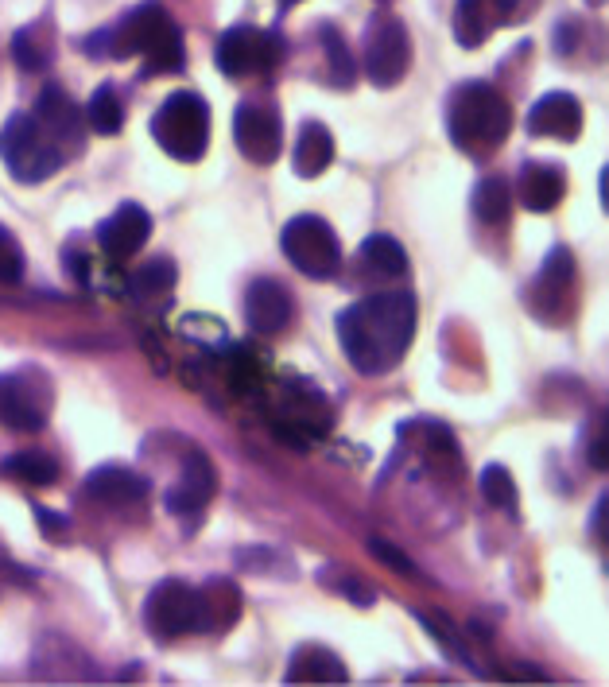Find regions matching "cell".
<instances>
[{"mask_svg": "<svg viewBox=\"0 0 609 687\" xmlns=\"http://www.w3.org/2000/svg\"><path fill=\"white\" fill-rule=\"evenodd\" d=\"M416 319L419 307L412 292L365 295L338 315V346L361 377H381L408 354Z\"/></svg>", "mask_w": 609, "mask_h": 687, "instance_id": "1", "label": "cell"}, {"mask_svg": "<svg viewBox=\"0 0 609 687\" xmlns=\"http://www.w3.org/2000/svg\"><path fill=\"white\" fill-rule=\"evenodd\" d=\"M94 59H144V74H175L187 66V43L160 0L136 4L125 20L82 39Z\"/></svg>", "mask_w": 609, "mask_h": 687, "instance_id": "2", "label": "cell"}, {"mask_svg": "<svg viewBox=\"0 0 609 687\" xmlns=\"http://www.w3.org/2000/svg\"><path fill=\"white\" fill-rule=\"evenodd\" d=\"M513 132V109L505 94L489 82H458L447 98V136L450 144L474 160L493 156Z\"/></svg>", "mask_w": 609, "mask_h": 687, "instance_id": "3", "label": "cell"}, {"mask_svg": "<svg viewBox=\"0 0 609 687\" xmlns=\"http://www.w3.org/2000/svg\"><path fill=\"white\" fill-rule=\"evenodd\" d=\"M152 136L171 160L198 164L206 156V148H210V105L191 90H175L156 109Z\"/></svg>", "mask_w": 609, "mask_h": 687, "instance_id": "4", "label": "cell"}, {"mask_svg": "<svg viewBox=\"0 0 609 687\" xmlns=\"http://www.w3.org/2000/svg\"><path fill=\"white\" fill-rule=\"evenodd\" d=\"M0 160H4V167L12 171V179H20V183H28V187L51 179V175L63 171V164H66L63 148L35 125L32 113L8 117V125L0 132Z\"/></svg>", "mask_w": 609, "mask_h": 687, "instance_id": "5", "label": "cell"}, {"mask_svg": "<svg viewBox=\"0 0 609 687\" xmlns=\"http://www.w3.org/2000/svg\"><path fill=\"white\" fill-rule=\"evenodd\" d=\"M361 70L373 86H396L412 70V35L400 16L377 12L365 28V47H361Z\"/></svg>", "mask_w": 609, "mask_h": 687, "instance_id": "6", "label": "cell"}, {"mask_svg": "<svg viewBox=\"0 0 609 687\" xmlns=\"http://www.w3.org/2000/svg\"><path fill=\"white\" fill-rule=\"evenodd\" d=\"M280 245H284V257H288L291 268H299L311 280H330L342 264L338 233L319 214H295L280 233Z\"/></svg>", "mask_w": 609, "mask_h": 687, "instance_id": "7", "label": "cell"}, {"mask_svg": "<svg viewBox=\"0 0 609 687\" xmlns=\"http://www.w3.org/2000/svg\"><path fill=\"white\" fill-rule=\"evenodd\" d=\"M214 59L225 78H260L284 59V35L253 24H233L218 39Z\"/></svg>", "mask_w": 609, "mask_h": 687, "instance_id": "8", "label": "cell"}, {"mask_svg": "<svg viewBox=\"0 0 609 687\" xmlns=\"http://www.w3.org/2000/svg\"><path fill=\"white\" fill-rule=\"evenodd\" d=\"M51 412V381L39 369H8L0 373V427L8 431H39Z\"/></svg>", "mask_w": 609, "mask_h": 687, "instance_id": "9", "label": "cell"}, {"mask_svg": "<svg viewBox=\"0 0 609 687\" xmlns=\"http://www.w3.org/2000/svg\"><path fill=\"white\" fill-rule=\"evenodd\" d=\"M144 625L156 641H175L187 633H202V602L198 590L179 583V579H163L160 587L144 598Z\"/></svg>", "mask_w": 609, "mask_h": 687, "instance_id": "10", "label": "cell"}, {"mask_svg": "<svg viewBox=\"0 0 609 687\" xmlns=\"http://www.w3.org/2000/svg\"><path fill=\"white\" fill-rule=\"evenodd\" d=\"M575 257H571V249L567 245H555L551 253H547V261L540 264V272H536V280L528 284V307H532V315L536 319H544V323H551V327H559V323H567L571 319V311H575Z\"/></svg>", "mask_w": 609, "mask_h": 687, "instance_id": "11", "label": "cell"}, {"mask_svg": "<svg viewBox=\"0 0 609 687\" xmlns=\"http://www.w3.org/2000/svg\"><path fill=\"white\" fill-rule=\"evenodd\" d=\"M233 140H237V152L257 167H268L280 160V148H284V125H280V113L276 105H264V101H241L233 109Z\"/></svg>", "mask_w": 609, "mask_h": 687, "instance_id": "12", "label": "cell"}, {"mask_svg": "<svg viewBox=\"0 0 609 687\" xmlns=\"http://www.w3.org/2000/svg\"><path fill=\"white\" fill-rule=\"evenodd\" d=\"M32 117H35V125L63 148V156H74V152L86 148V121H82V109L74 105V98L66 94L63 86H47V90L35 98Z\"/></svg>", "mask_w": 609, "mask_h": 687, "instance_id": "13", "label": "cell"}, {"mask_svg": "<svg viewBox=\"0 0 609 687\" xmlns=\"http://www.w3.org/2000/svg\"><path fill=\"white\" fill-rule=\"evenodd\" d=\"M101 253H109L113 261H129L132 253L152 237V214L140 202H121L109 218H101L94 229Z\"/></svg>", "mask_w": 609, "mask_h": 687, "instance_id": "14", "label": "cell"}, {"mask_svg": "<svg viewBox=\"0 0 609 687\" xmlns=\"http://www.w3.org/2000/svg\"><path fill=\"white\" fill-rule=\"evenodd\" d=\"M291 307H295V303H291V292L280 284V280H272V276H257V280L245 288V323H249L253 334L272 338V334L288 330Z\"/></svg>", "mask_w": 609, "mask_h": 687, "instance_id": "15", "label": "cell"}, {"mask_svg": "<svg viewBox=\"0 0 609 687\" xmlns=\"http://www.w3.org/2000/svg\"><path fill=\"white\" fill-rule=\"evenodd\" d=\"M214 490H218V474H214L210 458L194 451L183 462L179 482H171V490L163 493V505H167L171 517H194L214 501Z\"/></svg>", "mask_w": 609, "mask_h": 687, "instance_id": "16", "label": "cell"}, {"mask_svg": "<svg viewBox=\"0 0 609 687\" xmlns=\"http://www.w3.org/2000/svg\"><path fill=\"white\" fill-rule=\"evenodd\" d=\"M86 497L105 505V509H132V505H144L148 501V478H140L129 466H117V462H105L86 474Z\"/></svg>", "mask_w": 609, "mask_h": 687, "instance_id": "17", "label": "cell"}, {"mask_svg": "<svg viewBox=\"0 0 609 687\" xmlns=\"http://www.w3.org/2000/svg\"><path fill=\"white\" fill-rule=\"evenodd\" d=\"M528 132L536 136V140H578V132H582V105H578L575 94H567V90H551V94H544V98L532 105V113H528Z\"/></svg>", "mask_w": 609, "mask_h": 687, "instance_id": "18", "label": "cell"}, {"mask_svg": "<svg viewBox=\"0 0 609 687\" xmlns=\"http://www.w3.org/2000/svg\"><path fill=\"white\" fill-rule=\"evenodd\" d=\"M513 24L509 20V8L505 0H458L454 4V20H450V32L462 47H481L485 39H493L497 28Z\"/></svg>", "mask_w": 609, "mask_h": 687, "instance_id": "19", "label": "cell"}, {"mask_svg": "<svg viewBox=\"0 0 609 687\" xmlns=\"http://www.w3.org/2000/svg\"><path fill=\"white\" fill-rule=\"evenodd\" d=\"M567 195V171L559 164H524L520 179H516V198L524 210L532 214H547L555 210Z\"/></svg>", "mask_w": 609, "mask_h": 687, "instance_id": "20", "label": "cell"}, {"mask_svg": "<svg viewBox=\"0 0 609 687\" xmlns=\"http://www.w3.org/2000/svg\"><path fill=\"white\" fill-rule=\"evenodd\" d=\"M284 684H350V668L322 645H303L291 653Z\"/></svg>", "mask_w": 609, "mask_h": 687, "instance_id": "21", "label": "cell"}, {"mask_svg": "<svg viewBox=\"0 0 609 687\" xmlns=\"http://www.w3.org/2000/svg\"><path fill=\"white\" fill-rule=\"evenodd\" d=\"M330 164H334V136L319 121H307L291 148V171L299 179H319Z\"/></svg>", "mask_w": 609, "mask_h": 687, "instance_id": "22", "label": "cell"}, {"mask_svg": "<svg viewBox=\"0 0 609 687\" xmlns=\"http://www.w3.org/2000/svg\"><path fill=\"white\" fill-rule=\"evenodd\" d=\"M55 55V32L39 20V24H24L12 35V63L20 66L24 74H43L51 66Z\"/></svg>", "mask_w": 609, "mask_h": 687, "instance_id": "23", "label": "cell"}, {"mask_svg": "<svg viewBox=\"0 0 609 687\" xmlns=\"http://www.w3.org/2000/svg\"><path fill=\"white\" fill-rule=\"evenodd\" d=\"M357 268H365L369 276H404L408 253L392 233H369L357 249Z\"/></svg>", "mask_w": 609, "mask_h": 687, "instance_id": "24", "label": "cell"}, {"mask_svg": "<svg viewBox=\"0 0 609 687\" xmlns=\"http://www.w3.org/2000/svg\"><path fill=\"white\" fill-rule=\"evenodd\" d=\"M478 222L485 226H505L509 214H513V187L501 179V175H489L474 187V198H470Z\"/></svg>", "mask_w": 609, "mask_h": 687, "instance_id": "25", "label": "cell"}, {"mask_svg": "<svg viewBox=\"0 0 609 687\" xmlns=\"http://www.w3.org/2000/svg\"><path fill=\"white\" fill-rule=\"evenodd\" d=\"M0 474L24 486H55L59 482V462L43 451H16L0 462Z\"/></svg>", "mask_w": 609, "mask_h": 687, "instance_id": "26", "label": "cell"}, {"mask_svg": "<svg viewBox=\"0 0 609 687\" xmlns=\"http://www.w3.org/2000/svg\"><path fill=\"white\" fill-rule=\"evenodd\" d=\"M179 280V268L171 257H156V261H144L129 276V295L132 299H163V295L175 288Z\"/></svg>", "mask_w": 609, "mask_h": 687, "instance_id": "27", "label": "cell"}, {"mask_svg": "<svg viewBox=\"0 0 609 687\" xmlns=\"http://www.w3.org/2000/svg\"><path fill=\"white\" fill-rule=\"evenodd\" d=\"M319 39H322V51H326V74H330V86H353L357 82V63H353L350 47L342 32L334 24H322L319 28Z\"/></svg>", "mask_w": 609, "mask_h": 687, "instance_id": "28", "label": "cell"}, {"mask_svg": "<svg viewBox=\"0 0 609 687\" xmlns=\"http://www.w3.org/2000/svg\"><path fill=\"white\" fill-rule=\"evenodd\" d=\"M86 125L97 132V136H117L125 129V101L117 98L113 86H97L90 105H86Z\"/></svg>", "mask_w": 609, "mask_h": 687, "instance_id": "29", "label": "cell"}, {"mask_svg": "<svg viewBox=\"0 0 609 687\" xmlns=\"http://www.w3.org/2000/svg\"><path fill=\"white\" fill-rule=\"evenodd\" d=\"M481 497H485V505H493V509H505V513H513L516 509V482L501 462H489V466L481 470Z\"/></svg>", "mask_w": 609, "mask_h": 687, "instance_id": "30", "label": "cell"}, {"mask_svg": "<svg viewBox=\"0 0 609 687\" xmlns=\"http://www.w3.org/2000/svg\"><path fill=\"white\" fill-rule=\"evenodd\" d=\"M225 365H229V385L237 393H257L264 373H260V361L249 350H237V346H225Z\"/></svg>", "mask_w": 609, "mask_h": 687, "instance_id": "31", "label": "cell"}, {"mask_svg": "<svg viewBox=\"0 0 609 687\" xmlns=\"http://www.w3.org/2000/svg\"><path fill=\"white\" fill-rule=\"evenodd\" d=\"M20 280H24V249L0 226V284H20Z\"/></svg>", "mask_w": 609, "mask_h": 687, "instance_id": "32", "label": "cell"}, {"mask_svg": "<svg viewBox=\"0 0 609 687\" xmlns=\"http://www.w3.org/2000/svg\"><path fill=\"white\" fill-rule=\"evenodd\" d=\"M369 552H373V556L381 559L385 567H392L396 575H404V579H416V575H419L416 563H412V559L404 556V552H400L396 544H388V540H369Z\"/></svg>", "mask_w": 609, "mask_h": 687, "instance_id": "33", "label": "cell"}, {"mask_svg": "<svg viewBox=\"0 0 609 687\" xmlns=\"http://www.w3.org/2000/svg\"><path fill=\"white\" fill-rule=\"evenodd\" d=\"M35 521H39V532H43V536H51V540H66V536H70L63 513H51V509L35 505Z\"/></svg>", "mask_w": 609, "mask_h": 687, "instance_id": "34", "label": "cell"}, {"mask_svg": "<svg viewBox=\"0 0 609 687\" xmlns=\"http://www.w3.org/2000/svg\"><path fill=\"white\" fill-rule=\"evenodd\" d=\"M536 4H540V0H505V8H509V20H528V16L536 12Z\"/></svg>", "mask_w": 609, "mask_h": 687, "instance_id": "35", "label": "cell"}, {"mask_svg": "<svg viewBox=\"0 0 609 687\" xmlns=\"http://www.w3.org/2000/svg\"><path fill=\"white\" fill-rule=\"evenodd\" d=\"M590 466H594V470H606V466H609L606 447H602V435H598V439H594V447H590Z\"/></svg>", "mask_w": 609, "mask_h": 687, "instance_id": "36", "label": "cell"}, {"mask_svg": "<svg viewBox=\"0 0 609 687\" xmlns=\"http://www.w3.org/2000/svg\"><path fill=\"white\" fill-rule=\"evenodd\" d=\"M280 4H284V8H291V4H303V0H280Z\"/></svg>", "mask_w": 609, "mask_h": 687, "instance_id": "37", "label": "cell"}, {"mask_svg": "<svg viewBox=\"0 0 609 687\" xmlns=\"http://www.w3.org/2000/svg\"><path fill=\"white\" fill-rule=\"evenodd\" d=\"M381 4H388V0H381Z\"/></svg>", "mask_w": 609, "mask_h": 687, "instance_id": "38", "label": "cell"}]
</instances>
